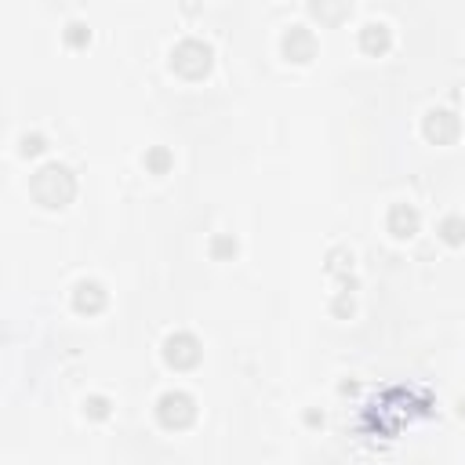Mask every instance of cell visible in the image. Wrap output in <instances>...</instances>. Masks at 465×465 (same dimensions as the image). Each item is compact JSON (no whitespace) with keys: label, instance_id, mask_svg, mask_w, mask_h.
Here are the masks:
<instances>
[{"label":"cell","instance_id":"7a4b0ae2","mask_svg":"<svg viewBox=\"0 0 465 465\" xmlns=\"http://www.w3.org/2000/svg\"><path fill=\"white\" fill-rule=\"evenodd\" d=\"M193 415H197V407H193V400L186 396V393H167V396H160V422L164 425H189L193 422Z\"/></svg>","mask_w":465,"mask_h":465},{"label":"cell","instance_id":"4fadbf2b","mask_svg":"<svg viewBox=\"0 0 465 465\" xmlns=\"http://www.w3.org/2000/svg\"><path fill=\"white\" fill-rule=\"evenodd\" d=\"M69 41H73V44H80V41H84V25H80V22H73V25H69Z\"/></svg>","mask_w":465,"mask_h":465},{"label":"cell","instance_id":"5b68a950","mask_svg":"<svg viewBox=\"0 0 465 465\" xmlns=\"http://www.w3.org/2000/svg\"><path fill=\"white\" fill-rule=\"evenodd\" d=\"M425 135L436 138V142L455 138V135H458V116H455V113H447V109L429 113V120H425Z\"/></svg>","mask_w":465,"mask_h":465},{"label":"cell","instance_id":"ba28073f","mask_svg":"<svg viewBox=\"0 0 465 465\" xmlns=\"http://www.w3.org/2000/svg\"><path fill=\"white\" fill-rule=\"evenodd\" d=\"M364 47L367 51H385V47H389V30H385L382 22H371L364 30Z\"/></svg>","mask_w":465,"mask_h":465},{"label":"cell","instance_id":"5bb4252c","mask_svg":"<svg viewBox=\"0 0 465 465\" xmlns=\"http://www.w3.org/2000/svg\"><path fill=\"white\" fill-rule=\"evenodd\" d=\"M215 251H218V255H226V251H237V244H229V240H218V244H215Z\"/></svg>","mask_w":465,"mask_h":465},{"label":"cell","instance_id":"30bf717a","mask_svg":"<svg viewBox=\"0 0 465 465\" xmlns=\"http://www.w3.org/2000/svg\"><path fill=\"white\" fill-rule=\"evenodd\" d=\"M146 164L153 167V171H164V167H167V153L164 149H153L149 157H146Z\"/></svg>","mask_w":465,"mask_h":465},{"label":"cell","instance_id":"277c9868","mask_svg":"<svg viewBox=\"0 0 465 465\" xmlns=\"http://www.w3.org/2000/svg\"><path fill=\"white\" fill-rule=\"evenodd\" d=\"M283 51H288L294 62H309L313 58V33L302 30V25H294V30L283 36Z\"/></svg>","mask_w":465,"mask_h":465},{"label":"cell","instance_id":"52a82bcc","mask_svg":"<svg viewBox=\"0 0 465 465\" xmlns=\"http://www.w3.org/2000/svg\"><path fill=\"white\" fill-rule=\"evenodd\" d=\"M106 302V294H102L98 283H80L76 288V309H102Z\"/></svg>","mask_w":465,"mask_h":465},{"label":"cell","instance_id":"9c48e42d","mask_svg":"<svg viewBox=\"0 0 465 465\" xmlns=\"http://www.w3.org/2000/svg\"><path fill=\"white\" fill-rule=\"evenodd\" d=\"M440 232H444L447 244H462L465 240V222H462V218H447V222L440 226Z\"/></svg>","mask_w":465,"mask_h":465},{"label":"cell","instance_id":"3957f363","mask_svg":"<svg viewBox=\"0 0 465 465\" xmlns=\"http://www.w3.org/2000/svg\"><path fill=\"white\" fill-rule=\"evenodd\" d=\"M167 360H171L175 367H193L200 360L197 338H189V334H175V338H167Z\"/></svg>","mask_w":465,"mask_h":465},{"label":"cell","instance_id":"8992f818","mask_svg":"<svg viewBox=\"0 0 465 465\" xmlns=\"http://www.w3.org/2000/svg\"><path fill=\"white\" fill-rule=\"evenodd\" d=\"M389 229L396 232V237H411V232L418 229V211L407 208V204L393 208V215H389Z\"/></svg>","mask_w":465,"mask_h":465},{"label":"cell","instance_id":"6da1fadb","mask_svg":"<svg viewBox=\"0 0 465 465\" xmlns=\"http://www.w3.org/2000/svg\"><path fill=\"white\" fill-rule=\"evenodd\" d=\"M171 58H175V69H182L186 76H200L211 66V47L200 44V41H182L175 47Z\"/></svg>","mask_w":465,"mask_h":465},{"label":"cell","instance_id":"7c38bea8","mask_svg":"<svg viewBox=\"0 0 465 465\" xmlns=\"http://www.w3.org/2000/svg\"><path fill=\"white\" fill-rule=\"evenodd\" d=\"M22 149H25V153H36V149H44V142H41V135L25 138V142H22Z\"/></svg>","mask_w":465,"mask_h":465},{"label":"cell","instance_id":"8fae6325","mask_svg":"<svg viewBox=\"0 0 465 465\" xmlns=\"http://www.w3.org/2000/svg\"><path fill=\"white\" fill-rule=\"evenodd\" d=\"M87 411H91L95 418H102V415H106L109 407H106V400H102V396H95V400H87Z\"/></svg>","mask_w":465,"mask_h":465}]
</instances>
